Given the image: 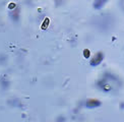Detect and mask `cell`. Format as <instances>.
I'll return each mask as SVG.
<instances>
[{"mask_svg":"<svg viewBox=\"0 0 124 122\" xmlns=\"http://www.w3.org/2000/svg\"><path fill=\"white\" fill-rule=\"evenodd\" d=\"M103 59H104V54H103L102 52H99V53H97L94 57L92 58V60H91V65L92 66H97V65H99L102 61H103Z\"/></svg>","mask_w":124,"mask_h":122,"instance_id":"6da1fadb","label":"cell"},{"mask_svg":"<svg viewBox=\"0 0 124 122\" xmlns=\"http://www.w3.org/2000/svg\"><path fill=\"white\" fill-rule=\"evenodd\" d=\"M101 102L98 101V100H94V99H91V100H87L85 106L87 108H97V107H100L101 106Z\"/></svg>","mask_w":124,"mask_h":122,"instance_id":"7a4b0ae2","label":"cell"},{"mask_svg":"<svg viewBox=\"0 0 124 122\" xmlns=\"http://www.w3.org/2000/svg\"><path fill=\"white\" fill-rule=\"evenodd\" d=\"M107 1H108V0H95V1H94V7H95V9H101L107 3Z\"/></svg>","mask_w":124,"mask_h":122,"instance_id":"3957f363","label":"cell"},{"mask_svg":"<svg viewBox=\"0 0 124 122\" xmlns=\"http://www.w3.org/2000/svg\"><path fill=\"white\" fill-rule=\"evenodd\" d=\"M90 55H91V53H90L89 50H85V51H84V56H85V58H89Z\"/></svg>","mask_w":124,"mask_h":122,"instance_id":"277c9868","label":"cell"}]
</instances>
